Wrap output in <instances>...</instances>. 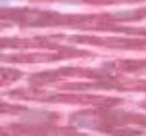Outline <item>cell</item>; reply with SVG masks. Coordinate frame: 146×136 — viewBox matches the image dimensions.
I'll return each mask as SVG.
<instances>
[{"mask_svg": "<svg viewBox=\"0 0 146 136\" xmlns=\"http://www.w3.org/2000/svg\"><path fill=\"white\" fill-rule=\"evenodd\" d=\"M27 0H2V6H8V4H23Z\"/></svg>", "mask_w": 146, "mask_h": 136, "instance_id": "6da1fadb", "label": "cell"}]
</instances>
